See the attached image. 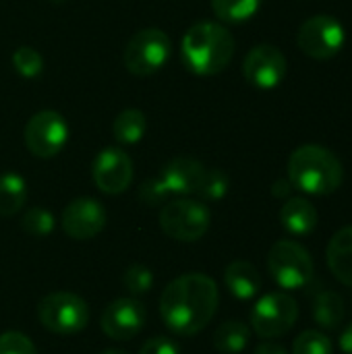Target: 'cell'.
Masks as SVG:
<instances>
[{
    "mask_svg": "<svg viewBox=\"0 0 352 354\" xmlns=\"http://www.w3.org/2000/svg\"><path fill=\"white\" fill-rule=\"evenodd\" d=\"M288 71V62L284 52L272 44H259L251 48L243 62V75L247 83L257 89H274L278 87Z\"/></svg>",
    "mask_w": 352,
    "mask_h": 354,
    "instance_id": "obj_11",
    "label": "cell"
},
{
    "mask_svg": "<svg viewBox=\"0 0 352 354\" xmlns=\"http://www.w3.org/2000/svg\"><path fill=\"white\" fill-rule=\"evenodd\" d=\"M251 338V330L247 324L232 319V322H224L216 334H214V346L220 354H241Z\"/></svg>",
    "mask_w": 352,
    "mask_h": 354,
    "instance_id": "obj_22",
    "label": "cell"
},
{
    "mask_svg": "<svg viewBox=\"0 0 352 354\" xmlns=\"http://www.w3.org/2000/svg\"><path fill=\"white\" fill-rule=\"evenodd\" d=\"M147 131V118L137 108L122 110L112 122V135L122 145H135L143 139Z\"/></svg>",
    "mask_w": 352,
    "mask_h": 354,
    "instance_id": "obj_20",
    "label": "cell"
},
{
    "mask_svg": "<svg viewBox=\"0 0 352 354\" xmlns=\"http://www.w3.org/2000/svg\"><path fill=\"white\" fill-rule=\"evenodd\" d=\"M37 319L39 324L60 336H73L87 328L89 324V307L75 292H50L37 303Z\"/></svg>",
    "mask_w": 352,
    "mask_h": 354,
    "instance_id": "obj_4",
    "label": "cell"
},
{
    "mask_svg": "<svg viewBox=\"0 0 352 354\" xmlns=\"http://www.w3.org/2000/svg\"><path fill=\"white\" fill-rule=\"evenodd\" d=\"M139 354H180V346L168 336H156L141 346Z\"/></svg>",
    "mask_w": 352,
    "mask_h": 354,
    "instance_id": "obj_31",
    "label": "cell"
},
{
    "mask_svg": "<svg viewBox=\"0 0 352 354\" xmlns=\"http://www.w3.org/2000/svg\"><path fill=\"white\" fill-rule=\"evenodd\" d=\"M299 319V305L288 292L263 295L251 311V328L263 340L288 334Z\"/></svg>",
    "mask_w": 352,
    "mask_h": 354,
    "instance_id": "obj_8",
    "label": "cell"
},
{
    "mask_svg": "<svg viewBox=\"0 0 352 354\" xmlns=\"http://www.w3.org/2000/svg\"><path fill=\"white\" fill-rule=\"evenodd\" d=\"M102 354H129V353H124V351H116V348H112V351H104Z\"/></svg>",
    "mask_w": 352,
    "mask_h": 354,
    "instance_id": "obj_35",
    "label": "cell"
},
{
    "mask_svg": "<svg viewBox=\"0 0 352 354\" xmlns=\"http://www.w3.org/2000/svg\"><path fill=\"white\" fill-rule=\"evenodd\" d=\"M212 214L205 203L197 199L178 197L166 201L160 212V228L178 243H195L210 230Z\"/></svg>",
    "mask_w": 352,
    "mask_h": 354,
    "instance_id": "obj_5",
    "label": "cell"
},
{
    "mask_svg": "<svg viewBox=\"0 0 352 354\" xmlns=\"http://www.w3.org/2000/svg\"><path fill=\"white\" fill-rule=\"evenodd\" d=\"M205 172H207V168L197 158L178 156V158H172L162 168L160 178L166 185L170 195L187 197V195H197V191H199V187L203 183Z\"/></svg>",
    "mask_w": 352,
    "mask_h": 354,
    "instance_id": "obj_15",
    "label": "cell"
},
{
    "mask_svg": "<svg viewBox=\"0 0 352 354\" xmlns=\"http://www.w3.org/2000/svg\"><path fill=\"white\" fill-rule=\"evenodd\" d=\"M133 160L127 151L118 147L102 149L91 166V176L95 187L106 195H120L133 183Z\"/></svg>",
    "mask_w": 352,
    "mask_h": 354,
    "instance_id": "obj_13",
    "label": "cell"
},
{
    "mask_svg": "<svg viewBox=\"0 0 352 354\" xmlns=\"http://www.w3.org/2000/svg\"><path fill=\"white\" fill-rule=\"evenodd\" d=\"M170 54L172 41L168 33L158 27H145L129 39L122 60L131 75L149 77L164 68V64L170 60Z\"/></svg>",
    "mask_w": 352,
    "mask_h": 354,
    "instance_id": "obj_6",
    "label": "cell"
},
{
    "mask_svg": "<svg viewBox=\"0 0 352 354\" xmlns=\"http://www.w3.org/2000/svg\"><path fill=\"white\" fill-rule=\"evenodd\" d=\"M147 322V311L137 299H116L106 305L100 317L102 332L116 342H129L141 334Z\"/></svg>",
    "mask_w": 352,
    "mask_h": 354,
    "instance_id": "obj_12",
    "label": "cell"
},
{
    "mask_svg": "<svg viewBox=\"0 0 352 354\" xmlns=\"http://www.w3.org/2000/svg\"><path fill=\"white\" fill-rule=\"evenodd\" d=\"M27 201V183L17 172L0 174V216H17Z\"/></svg>",
    "mask_w": 352,
    "mask_h": 354,
    "instance_id": "obj_19",
    "label": "cell"
},
{
    "mask_svg": "<svg viewBox=\"0 0 352 354\" xmlns=\"http://www.w3.org/2000/svg\"><path fill=\"white\" fill-rule=\"evenodd\" d=\"M50 2H54V4H62V2H66V0H50Z\"/></svg>",
    "mask_w": 352,
    "mask_h": 354,
    "instance_id": "obj_36",
    "label": "cell"
},
{
    "mask_svg": "<svg viewBox=\"0 0 352 354\" xmlns=\"http://www.w3.org/2000/svg\"><path fill=\"white\" fill-rule=\"evenodd\" d=\"M313 317L319 328L336 330L344 322V299L336 290H322L313 303Z\"/></svg>",
    "mask_w": 352,
    "mask_h": 354,
    "instance_id": "obj_21",
    "label": "cell"
},
{
    "mask_svg": "<svg viewBox=\"0 0 352 354\" xmlns=\"http://www.w3.org/2000/svg\"><path fill=\"white\" fill-rule=\"evenodd\" d=\"M293 354H334V346L326 334L317 330H307L295 340Z\"/></svg>",
    "mask_w": 352,
    "mask_h": 354,
    "instance_id": "obj_26",
    "label": "cell"
},
{
    "mask_svg": "<svg viewBox=\"0 0 352 354\" xmlns=\"http://www.w3.org/2000/svg\"><path fill=\"white\" fill-rule=\"evenodd\" d=\"M280 222L290 234L305 236L317 226V209L305 197H288L280 209Z\"/></svg>",
    "mask_w": 352,
    "mask_h": 354,
    "instance_id": "obj_17",
    "label": "cell"
},
{
    "mask_svg": "<svg viewBox=\"0 0 352 354\" xmlns=\"http://www.w3.org/2000/svg\"><path fill=\"white\" fill-rule=\"evenodd\" d=\"M56 226L54 214L46 207H31L21 218V228L31 236H48Z\"/></svg>",
    "mask_w": 352,
    "mask_h": 354,
    "instance_id": "obj_25",
    "label": "cell"
},
{
    "mask_svg": "<svg viewBox=\"0 0 352 354\" xmlns=\"http://www.w3.org/2000/svg\"><path fill=\"white\" fill-rule=\"evenodd\" d=\"M261 6V0H212L214 15L224 23L249 21Z\"/></svg>",
    "mask_w": 352,
    "mask_h": 354,
    "instance_id": "obj_23",
    "label": "cell"
},
{
    "mask_svg": "<svg viewBox=\"0 0 352 354\" xmlns=\"http://www.w3.org/2000/svg\"><path fill=\"white\" fill-rule=\"evenodd\" d=\"M288 180L307 195H332L344 180L342 162L324 145H301L288 158Z\"/></svg>",
    "mask_w": 352,
    "mask_h": 354,
    "instance_id": "obj_3",
    "label": "cell"
},
{
    "mask_svg": "<svg viewBox=\"0 0 352 354\" xmlns=\"http://www.w3.org/2000/svg\"><path fill=\"white\" fill-rule=\"evenodd\" d=\"M0 354H37L35 344L21 332L0 334Z\"/></svg>",
    "mask_w": 352,
    "mask_h": 354,
    "instance_id": "obj_30",
    "label": "cell"
},
{
    "mask_svg": "<svg viewBox=\"0 0 352 354\" xmlns=\"http://www.w3.org/2000/svg\"><path fill=\"white\" fill-rule=\"evenodd\" d=\"M268 270L280 288L299 290L311 282L313 259L297 241H278L268 253Z\"/></svg>",
    "mask_w": 352,
    "mask_h": 354,
    "instance_id": "obj_7",
    "label": "cell"
},
{
    "mask_svg": "<svg viewBox=\"0 0 352 354\" xmlns=\"http://www.w3.org/2000/svg\"><path fill=\"white\" fill-rule=\"evenodd\" d=\"M10 60H12L15 71L21 77H25V79H33V77L41 75V71H44V58L31 46H19L12 52V58Z\"/></svg>",
    "mask_w": 352,
    "mask_h": 354,
    "instance_id": "obj_24",
    "label": "cell"
},
{
    "mask_svg": "<svg viewBox=\"0 0 352 354\" xmlns=\"http://www.w3.org/2000/svg\"><path fill=\"white\" fill-rule=\"evenodd\" d=\"M180 56L191 73L201 77L218 75L234 56V37L216 21H199L187 29L180 41Z\"/></svg>",
    "mask_w": 352,
    "mask_h": 354,
    "instance_id": "obj_2",
    "label": "cell"
},
{
    "mask_svg": "<svg viewBox=\"0 0 352 354\" xmlns=\"http://www.w3.org/2000/svg\"><path fill=\"white\" fill-rule=\"evenodd\" d=\"M224 284L232 297L241 301H249L259 295L261 290V276L257 268L249 261H232L224 272Z\"/></svg>",
    "mask_w": 352,
    "mask_h": 354,
    "instance_id": "obj_18",
    "label": "cell"
},
{
    "mask_svg": "<svg viewBox=\"0 0 352 354\" xmlns=\"http://www.w3.org/2000/svg\"><path fill=\"white\" fill-rule=\"evenodd\" d=\"M106 209L98 199L77 197L64 207L60 226L73 241H89L106 228Z\"/></svg>",
    "mask_w": 352,
    "mask_h": 354,
    "instance_id": "obj_14",
    "label": "cell"
},
{
    "mask_svg": "<svg viewBox=\"0 0 352 354\" xmlns=\"http://www.w3.org/2000/svg\"><path fill=\"white\" fill-rule=\"evenodd\" d=\"M290 189H293L290 180H276L272 187V193H274V197H288Z\"/></svg>",
    "mask_w": 352,
    "mask_h": 354,
    "instance_id": "obj_34",
    "label": "cell"
},
{
    "mask_svg": "<svg viewBox=\"0 0 352 354\" xmlns=\"http://www.w3.org/2000/svg\"><path fill=\"white\" fill-rule=\"evenodd\" d=\"M220 305L216 282L199 272L174 278L160 297L164 326L178 336H195L210 326Z\"/></svg>",
    "mask_w": 352,
    "mask_h": 354,
    "instance_id": "obj_1",
    "label": "cell"
},
{
    "mask_svg": "<svg viewBox=\"0 0 352 354\" xmlns=\"http://www.w3.org/2000/svg\"><path fill=\"white\" fill-rule=\"evenodd\" d=\"M326 257H328V268L332 276L340 284L352 288V224L340 228L332 236Z\"/></svg>",
    "mask_w": 352,
    "mask_h": 354,
    "instance_id": "obj_16",
    "label": "cell"
},
{
    "mask_svg": "<svg viewBox=\"0 0 352 354\" xmlns=\"http://www.w3.org/2000/svg\"><path fill=\"white\" fill-rule=\"evenodd\" d=\"M122 284H124V288L131 295L141 297V295H145V292L151 290V286H154V274H151L149 268H145L141 263H135V266L127 268V272L122 276Z\"/></svg>",
    "mask_w": 352,
    "mask_h": 354,
    "instance_id": "obj_27",
    "label": "cell"
},
{
    "mask_svg": "<svg viewBox=\"0 0 352 354\" xmlns=\"http://www.w3.org/2000/svg\"><path fill=\"white\" fill-rule=\"evenodd\" d=\"M346 41V31L342 23L332 15H315L307 19L297 35L299 48L315 58V60H328L334 58Z\"/></svg>",
    "mask_w": 352,
    "mask_h": 354,
    "instance_id": "obj_10",
    "label": "cell"
},
{
    "mask_svg": "<svg viewBox=\"0 0 352 354\" xmlns=\"http://www.w3.org/2000/svg\"><path fill=\"white\" fill-rule=\"evenodd\" d=\"M253 354H288V353H286V348H284L282 344L266 340V342H261V344L255 348V353Z\"/></svg>",
    "mask_w": 352,
    "mask_h": 354,
    "instance_id": "obj_32",
    "label": "cell"
},
{
    "mask_svg": "<svg viewBox=\"0 0 352 354\" xmlns=\"http://www.w3.org/2000/svg\"><path fill=\"white\" fill-rule=\"evenodd\" d=\"M25 145L41 160L58 156L68 143V124L56 110H39L25 124Z\"/></svg>",
    "mask_w": 352,
    "mask_h": 354,
    "instance_id": "obj_9",
    "label": "cell"
},
{
    "mask_svg": "<svg viewBox=\"0 0 352 354\" xmlns=\"http://www.w3.org/2000/svg\"><path fill=\"white\" fill-rule=\"evenodd\" d=\"M168 197H172L166 189V185L162 183L160 176L156 178H147L141 187H139V199L145 205H164L168 201Z\"/></svg>",
    "mask_w": 352,
    "mask_h": 354,
    "instance_id": "obj_29",
    "label": "cell"
},
{
    "mask_svg": "<svg viewBox=\"0 0 352 354\" xmlns=\"http://www.w3.org/2000/svg\"><path fill=\"white\" fill-rule=\"evenodd\" d=\"M230 180L222 170H207L197 195L205 201H220L228 193Z\"/></svg>",
    "mask_w": 352,
    "mask_h": 354,
    "instance_id": "obj_28",
    "label": "cell"
},
{
    "mask_svg": "<svg viewBox=\"0 0 352 354\" xmlns=\"http://www.w3.org/2000/svg\"><path fill=\"white\" fill-rule=\"evenodd\" d=\"M338 346L344 354H352V324H349L342 334H340V340H338Z\"/></svg>",
    "mask_w": 352,
    "mask_h": 354,
    "instance_id": "obj_33",
    "label": "cell"
}]
</instances>
